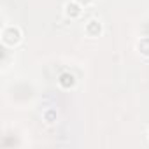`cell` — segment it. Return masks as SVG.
Instances as JSON below:
<instances>
[{"label": "cell", "mask_w": 149, "mask_h": 149, "mask_svg": "<svg viewBox=\"0 0 149 149\" xmlns=\"http://www.w3.org/2000/svg\"><path fill=\"white\" fill-rule=\"evenodd\" d=\"M2 40H4V44L6 46H14V44H18L19 40H21V30L18 28V26H7V28H4V32H2Z\"/></svg>", "instance_id": "1"}, {"label": "cell", "mask_w": 149, "mask_h": 149, "mask_svg": "<svg viewBox=\"0 0 149 149\" xmlns=\"http://www.w3.org/2000/svg\"><path fill=\"white\" fill-rule=\"evenodd\" d=\"M58 84L63 88V90H70L74 84H76V79H74V76L70 72H63L61 76L58 77Z\"/></svg>", "instance_id": "2"}, {"label": "cell", "mask_w": 149, "mask_h": 149, "mask_svg": "<svg viewBox=\"0 0 149 149\" xmlns=\"http://www.w3.org/2000/svg\"><path fill=\"white\" fill-rule=\"evenodd\" d=\"M86 33L90 35V37H98L100 35V32H102V25H100V21H97V19H91V21H88L86 23Z\"/></svg>", "instance_id": "3"}, {"label": "cell", "mask_w": 149, "mask_h": 149, "mask_svg": "<svg viewBox=\"0 0 149 149\" xmlns=\"http://www.w3.org/2000/svg\"><path fill=\"white\" fill-rule=\"evenodd\" d=\"M65 14L68 18H79L81 16V4H77V2L65 4Z\"/></svg>", "instance_id": "4"}, {"label": "cell", "mask_w": 149, "mask_h": 149, "mask_svg": "<svg viewBox=\"0 0 149 149\" xmlns=\"http://www.w3.org/2000/svg\"><path fill=\"white\" fill-rule=\"evenodd\" d=\"M137 49L140 51V54L149 56V37H144L137 42Z\"/></svg>", "instance_id": "5"}, {"label": "cell", "mask_w": 149, "mask_h": 149, "mask_svg": "<svg viewBox=\"0 0 149 149\" xmlns=\"http://www.w3.org/2000/svg\"><path fill=\"white\" fill-rule=\"evenodd\" d=\"M44 118L47 119V123H53V119L56 118V112H54V111H46V112H44Z\"/></svg>", "instance_id": "6"}, {"label": "cell", "mask_w": 149, "mask_h": 149, "mask_svg": "<svg viewBox=\"0 0 149 149\" xmlns=\"http://www.w3.org/2000/svg\"><path fill=\"white\" fill-rule=\"evenodd\" d=\"M76 2L81 6H88V4H91V0H76Z\"/></svg>", "instance_id": "7"}]
</instances>
